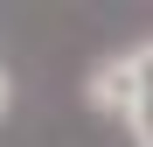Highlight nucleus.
Listing matches in <instances>:
<instances>
[{"mask_svg": "<svg viewBox=\"0 0 153 147\" xmlns=\"http://www.w3.org/2000/svg\"><path fill=\"white\" fill-rule=\"evenodd\" d=\"M91 105L105 112V119H132L139 112V98H146V84H139V70H132V49H118V56H105L91 70Z\"/></svg>", "mask_w": 153, "mask_h": 147, "instance_id": "obj_1", "label": "nucleus"}, {"mask_svg": "<svg viewBox=\"0 0 153 147\" xmlns=\"http://www.w3.org/2000/svg\"><path fill=\"white\" fill-rule=\"evenodd\" d=\"M125 126H132V147H153V91L139 98V112L125 119Z\"/></svg>", "mask_w": 153, "mask_h": 147, "instance_id": "obj_2", "label": "nucleus"}, {"mask_svg": "<svg viewBox=\"0 0 153 147\" xmlns=\"http://www.w3.org/2000/svg\"><path fill=\"white\" fill-rule=\"evenodd\" d=\"M7 105H14V77L0 70V119H7Z\"/></svg>", "mask_w": 153, "mask_h": 147, "instance_id": "obj_3", "label": "nucleus"}]
</instances>
